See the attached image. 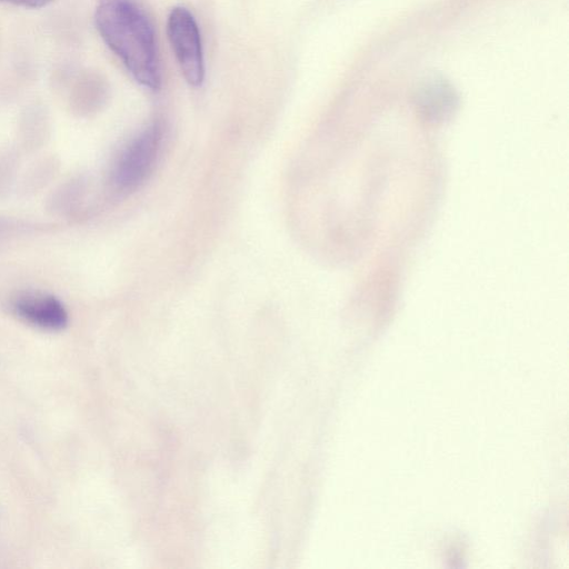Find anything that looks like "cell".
<instances>
[{"instance_id": "obj_1", "label": "cell", "mask_w": 569, "mask_h": 569, "mask_svg": "<svg viewBox=\"0 0 569 569\" xmlns=\"http://www.w3.org/2000/svg\"><path fill=\"white\" fill-rule=\"evenodd\" d=\"M94 22L102 40L143 87L159 89L161 72L152 24L133 0H100Z\"/></svg>"}, {"instance_id": "obj_2", "label": "cell", "mask_w": 569, "mask_h": 569, "mask_svg": "<svg viewBox=\"0 0 569 569\" xmlns=\"http://www.w3.org/2000/svg\"><path fill=\"white\" fill-rule=\"evenodd\" d=\"M167 33L186 81L198 87L204 77L201 38L197 22L183 7H174L168 17Z\"/></svg>"}, {"instance_id": "obj_3", "label": "cell", "mask_w": 569, "mask_h": 569, "mask_svg": "<svg viewBox=\"0 0 569 569\" xmlns=\"http://www.w3.org/2000/svg\"><path fill=\"white\" fill-rule=\"evenodd\" d=\"M161 141V127L154 122L141 131L122 151L112 173L116 187L136 188L150 171Z\"/></svg>"}, {"instance_id": "obj_4", "label": "cell", "mask_w": 569, "mask_h": 569, "mask_svg": "<svg viewBox=\"0 0 569 569\" xmlns=\"http://www.w3.org/2000/svg\"><path fill=\"white\" fill-rule=\"evenodd\" d=\"M10 310L22 322L44 331H60L69 322L62 301L42 291L19 292L11 299Z\"/></svg>"}, {"instance_id": "obj_5", "label": "cell", "mask_w": 569, "mask_h": 569, "mask_svg": "<svg viewBox=\"0 0 569 569\" xmlns=\"http://www.w3.org/2000/svg\"><path fill=\"white\" fill-rule=\"evenodd\" d=\"M53 0H0V2L10 3L23 8H42Z\"/></svg>"}]
</instances>
